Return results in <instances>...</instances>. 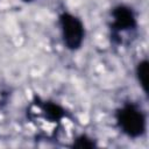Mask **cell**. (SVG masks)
<instances>
[{
    "label": "cell",
    "instance_id": "cell-1",
    "mask_svg": "<svg viewBox=\"0 0 149 149\" xmlns=\"http://www.w3.org/2000/svg\"><path fill=\"white\" fill-rule=\"evenodd\" d=\"M118 121L122 130L133 137L140 136L144 132L146 120L142 112L134 105H126L118 113Z\"/></svg>",
    "mask_w": 149,
    "mask_h": 149
},
{
    "label": "cell",
    "instance_id": "cell-2",
    "mask_svg": "<svg viewBox=\"0 0 149 149\" xmlns=\"http://www.w3.org/2000/svg\"><path fill=\"white\" fill-rule=\"evenodd\" d=\"M63 38L66 47L71 50L78 49L84 38V27L81 22L73 15L64 13L59 17Z\"/></svg>",
    "mask_w": 149,
    "mask_h": 149
},
{
    "label": "cell",
    "instance_id": "cell-3",
    "mask_svg": "<svg viewBox=\"0 0 149 149\" xmlns=\"http://www.w3.org/2000/svg\"><path fill=\"white\" fill-rule=\"evenodd\" d=\"M114 27L116 29H132L135 27V17L133 12L125 6H119L113 10Z\"/></svg>",
    "mask_w": 149,
    "mask_h": 149
},
{
    "label": "cell",
    "instance_id": "cell-4",
    "mask_svg": "<svg viewBox=\"0 0 149 149\" xmlns=\"http://www.w3.org/2000/svg\"><path fill=\"white\" fill-rule=\"evenodd\" d=\"M147 73H148V62L142 61L137 66V78L144 92H147Z\"/></svg>",
    "mask_w": 149,
    "mask_h": 149
},
{
    "label": "cell",
    "instance_id": "cell-5",
    "mask_svg": "<svg viewBox=\"0 0 149 149\" xmlns=\"http://www.w3.org/2000/svg\"><path fill=\"white\" fill-rule=\"evenodd\" d=\"M73 147L74 148H92L94 147V142L87 139L86 136H79L73 143Z\"/></svg>",
    "mask_w": 149,
    "mask_h": 149
},
{
    "label": "cell",
    "instance_id": "cell-6",
    "mask_svg": "<svg viewBox=\"0 0 149 149\" xmlns=\"http://www.w3.org/2000/svg\"><path fill=\"white\" fill-rule=\"evenodd\" d=\"M24 1H30V0H24Z\"/></svg>",
    "mask_w": 149,
    "mask_h": 149
}]
</instances>
